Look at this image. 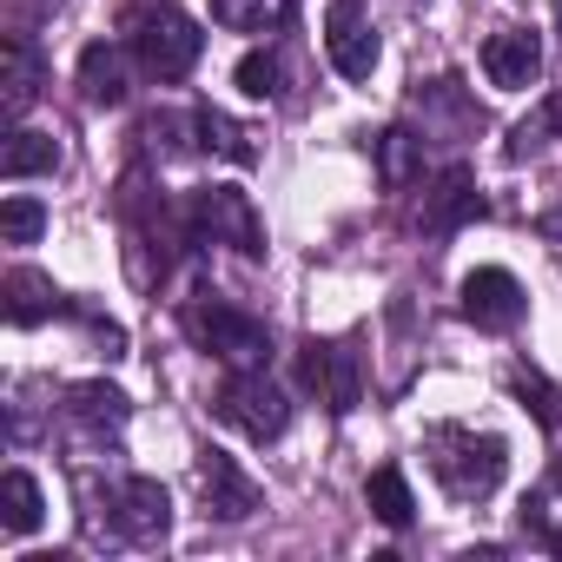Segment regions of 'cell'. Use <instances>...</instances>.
<instances>
[{
  "instance_id": "d6986e66",
  "label": "cell",
  "mask_w": 562,
  "mask_h": 562,
  "mask_svg": "<svg viewBox=\"0 0 562 562\" xmlns=\"http://www.w3.org/2000/svg\"><path fill=\"white\" fill-rule=\"evenodd\" d=\"M54 166H60V146H54V133L14 126L8 153H0V172H8V179H34V172H54Z\"/></svg>"
},
{
  "instance_id": "7402d4cb",
  "label": "cell",
  "mask_w": 562,
  "mask_h": 562,
  "mask_svg": "<svg viewBox=\"0 0 562 562\" xmlns=\"http://www.w3.org/2000/svg\"><path fill=\"white\" fill-rule=\"evenodd\" d=\"M232 80H238V93H245V100H278V87H285V60H278L271 47H251V54L238 60V74H232Z\"/></svg>"
},
{
  "instance_id": "9c48e42d",
  "label": "cell",
  "mask_w": 562,
  "mask_h": 562,
  "mask_svg": "<svg viewBox=\"0 0 562 562\" xmlns=\"http://www.w3.org/2000/svg\"><path fill=\"white\" fill-rule=\"evenodd\" d=\"M325 47H331V67L345 80H371L378 67V34L364 21V0H331L325 8Z\"/></svg>"
},
{
  "instance_id": "2e32d148",
  "label": "cell",
  "mask_w": 562,
  "mask_h": 562,
  "mask_svg": "<svg viewBox=\"0 0 562 562\" xmlns=\"http://www.w3.org/2000/svg\"><path fill=\"white\" fill-rule=\"evenodd\" d=\"M41 516H47V496H41V483L27 470L0 476V529H8V536H34Z\"/></svg>"
},
{
  "instance_id": "cb8c5ba5",
  "label": "cell",
  "mask_w": 562,
  "mask_h": 562,
  "mask_svg": "<svg viewBox=\"0 0 562 562\" xmlns=\"http://www.w3.org/2000/svg\"><path fill=\"white\" fill-rule=\"evenodd\" d=\"M41 232H47V205H41V199L14 192L8 205H0V238H8V245H34Z\"/></svg>"
},
{
  "instance_id": "4316f807",
  "label": "cell",
  "mask_w": 562,
  "mask_h": 562,
  "mask_svg": "<svg viewBox=\"0 0 562 562\" xmlns=\"http://www.w3.org/2000/svg\"><path fill=\"white\" fill-rule=\"evenodd\" d=\"M549 549H555V555H562V529H549Z\"/></svg>"
},
{
  "instance_id": "277c9868",
  "label": "cell",
  "mask_w": 562,
  "mask_h": 562,
  "mask_svg": "<svg viewBox=\"0 0 562 562\" xmlns=\"http://www.w3.org/2000/svg\"><path fill=\"white\" fill-rule=\"evenodd\" d=\"M186 331H192V345H205L225 364H265V351H271V331L258 318H245L238 305H218V299L186 305Z\"/></svg>"
},
{
  "instance_id": "5b68a950",
  "label": "cell",
  "mask_w": 562,
  "mask_h": 562,
  "mask_svg": "<svg viewBox=\"0 0 562 562\" xmlns=\"http://www.w3.org/2000/svg\"><path fill=\"white\" fill-rule=\"evenodd\" d=\"M299 378H305V391H318V404H325L331 417L358 411V397H364V364H358V351H351L345 338H305Z\"/></svg>"
},
{
  "instance_id": "ba28073f",
  "label": "cell",
  "mask_w": 562,
  "mask_h": 562,
  "mask_svg": "<svg viewBox=\"0 0 562 562\" xmlns=\"http://www.w3.org/2000/svg\"><path fill=\"white\" fill-rule=\"evenodd\" d=\"M522 312H529V299H522V285H516L503 265H476L463 278V318L476 331H516Z\"/></svg>"
},
{
  "instance_id": "52a82bcc",
  "label": "cell",
  "mask_w": 562,
  "mask_h": 562,
  "mask_svg": "<svg viewBox=\"0 0 562 562\" xmlns=\"http://www.w3.org/2000/svg\"><path fill=\"white\" fill-rule=\"evenodd\" d=\"M166 529H172V496H166V483L159 476H126L120 490H113V536L120 542H166Z\"/></svg>"
},
{
  "instance_id": "8992f818",
  "label": "cell",
  "mask_w": 562,
  "mask_h": 562,
  "mask_svg": "<svg viewBox=\"0 0 562 562\" xmlns=\"http://www.w3.org/2000/svg\"><path fill=\"white\" fill-rule=\"evenodd\" d=\"M192 238L232 245L238 258H265V225H258L251 199H245V192H232V186H212V192H199V199H192Z\"/></svg>"
},
{
  "instance_id": "7a4b0ae2",
  "label": "cell",
  "mask_w": 562,
  "mask_h": 562,
  "mask_svg": "<svg viewBox=\"0 0 562 562\" xmlns=\"http://www.w3.org/2000/svg\"><path fill=\"white\" fill-rule=\"evenodd\" d=\"M126 27H133V54H139V67L153 74V80H186L192 67H199V54H205V34L179 14V8H133L126 14Z\"/></svg>"
},
{
  "instance_id": "603a6c76",
  "label": "cell",
  "mask_w": 562,
  "mask_h": 562,
  "mask_svg": "<svg viewBox=\"0 0 562 562\" xmlns=\"http://www.w3.org/2000/svg\"><path fill=\"white\" fill-rule=\"evenodd\" d=\"M417 153H424V139H417V133H404V126H391V133L378 139L384 186H411V179H417Z\"/></svg>"
},
{
  "instance_id": "ac0fdd59",
  "label": "cell",
  "mask_w": 562,
  "mask_h": 562,
  "mask_svg": "<svg viewBox=\"0 0 562 562\" xmlns=\"http://www.w3.org/2000/svg\"><path fill=\"white\" fill-rule=\"evenodd\" d=\"M364 496H371V509H378V522H391V529H411V516H417V496H411V476H404L397 463H384V470H371V483H364Z\"/></svg>"
},
{
  "instance_id": "30bf717a",
  "label": "cell",
  "mask_w": 562,
  "mask_h": 562,
  "mask_svg": "<svg viewBox=\"0 0 562 562\" xmlns=\"http://www.w3.org/2000/svg\"><path fill=\"white\" fill-rule=\"evenodd\" d=\"M490 205H483V192H476V172L470 166H450V172H437V186H424V232H437V238H450V232H463V225H476Z\"/></svg>"
},
{
  "instance_id": "7c38bea8",
  "label": "cell",
  "mask_w": 562,
  "mask_h": 562,
  "mask_svg": "<svg viewBox=\"0 0 562 562\" xmlns=\"http://www.w3.org/2000/svg\"><path fill=\"white\" fill-rule=\"evenodd\" d=\"M483 74H490V87H503V93L536 87V74H542V34H536V27H503V34H490Z\"/></svg>"
},
{
  "instance_id": "e0dca14e",
  "label": "cell",
  "mask_w": 562,
  "mask_h": 562,
  "mask_svg": "<svg viewBox=\"0 0 562 562\" xmlns=\"http://www.w3.org/2000/svg\"><path fill=\"white\" fill-rule=\"evenodd\" d=\"M80 100L87 106H120L126 100V67H120V54L106 41H93L80 54Z\"/></svg>"
},
{
  "instance_id": "4fadbf2b",
  "label": "cell",
  "mask_w": 562,
  "mask_h": 562,
  "mask_svg": "<svg viewBox=\"0 0 562 562\" xmlns=\"http://www.w3.org/2000/svg\"><path fill=\"white\" fill-rule=\"evenodd\" d=\"M8 325H41V318H54L60 312V292H54V278L47 271H8Z\"/></svg>"
},
{
  "instance_id": "8fae6325",
  "label": "cell",
  "mask_w": 562,
  "mask_h": 562,
  "mask_svg": "<svg viewBox=\"0 0 562 562\" xmlns=\"http://www.w3.org/2000/svg\"><path fill=\"white\" fill-rule=\"evenodd\" d=\"M199 496H205V516H218V522H245L265 496H258V483L238 470V457H225V450H205L199 457Z\"/></svg>"
},
{
  "instance_id": "44dd1931",
  "label": "cell",
  "mask_w": 562,
  "mask_h": 562,
  "mask_svg": "<svg viewBox=\"0 0 562 562\" xmlns=\"http://www.w3.org/2000/svg\"><path fill=\"white\" fill-rule=\"evenodd\" d=\"M292 14V0H212V21L232 34H265Z\"/></svg>"
},
{
  "instance_id": "6da1fadb",
  "label": "cell",
  "mask_w": 562,
  "mask_h": 562,
  "mask_svg": "<svg viewBox=\"0 0 562 562\" xmlns=\"http://www.w3.org/2000/svg\"><path fill=\"white\" fill-rule=\"evenodd\" d=\"M430 470H437V483H443L450 496H463V503H483V496L503 483V470H509V450H503V437H476V430H437V437H430Z\"/></svg>"
},
{
  "instance_id": "484cf974",
  "label": "cell",
  "mask_w": 562,
  "mask_h": 562,
  "mask_svg": "<svg viewBox=\"0 0 562 562\" xmlns=\"http://www.w3.org/2000/svg\"><path fill=\"white\" fill-rule=\"evenodd\" d=\"M549 490L562 496V450H555V463H549Z\"/></svg>"
},
{
  "instance_id": "3957f363",
  "label": "cell",
  "mask_w": 562,
  "mask_h": 562,
  "mask_svg": "<svg viewBox=\"0 0 562 562\" xmlns=\"http://www.w3.org/2000/svg\"><path fill=\"white\" fill-rule=\"evenodd\" d=\"M212 411H218L238 437H251V443L285 437V424H292V404H285V391L265 378V364H238V371L218 384V404H212Z\"/></svg>"
},
{
  "instance_id": "83f0119b",
  "label": "cell",
  "mask_w": 562,
  "mask_h": 562,
  "mask_svg": "<svg viewBox=\"0 0 562 562\" xmlns=\"http://www.w3.org/2000/svg\"><path fill=\"white\" fill-rule=\"evenodd\" d=\"M549 113H555V126H562V93H555V100H549Z\"/></svg>"
},
{
  "instance_id": "d4e9b609",
  "label": "cell",
  "mask_w": 562,
  "mask_h": 562,
  "mask_svg": "<svg viewBox=\"0 0 562 562\" xmlns=\"http://www.w3.org/2000/svg\"><path fill=\"white\" fill-rule=\"evenodd\" d=\"M516 397L536 411L542 430H562V391H555V384H542L536 371H516Z\"/></svg>"
},
{
  "instance_id": "ffe728a7",
  "label": "cell",
  "mask_w": 562,
  "mask_h": 562,
  "mask_svg": "<svg viewBox=\"0 0 562 562\" xmlns=\"http://www.w3.org/2000/svg\"><path fill=\"white\" fill-rule=\"evenodd\" d=\"M0 60H8V120H21V113L41 100V60H34V47H27L21 34L0 47Z\"/></svg>"
},
{
  "instance_id": "5bb4252c",
  "label": "cell",
  "mask_w": 562,
  "mask_h": 562,
  "mask_svg": "<svg viewBox=\"0 0 562 562\" xmlns=\"http://www.w3.org/2000/svg\"><path fill=\"white\" fill-rule=\"evenodd\" d=\"M192 133H199L205 153H218V159H232V166H251V159H258V133L238 126V120H225L218 106H199V113H192Z\"/></svg>"
},
{
  "instance_id": "9a60e30c",
  "label": "cell",
  "mask_w": 562,
  "mask_h": 562,
  "mask_svg": "<svg viewBox=\"0 0 562 562\" xmlns=\"http://www.w3.org/2000/svg\"><path fill=\"white\" fill-rule=\"evenodd\" d=\"M67 417L80 430H93V437H113V430H126V397L113 384H74L67 391Z\"/></svg>"
}]
</instances>
